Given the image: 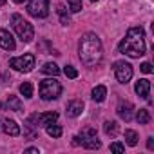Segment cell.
Segmentation results:
<instances>
[{"instance_id": "obj_22", "label": "cell", "mask_w": 154, "mask_h": 154, "mask_svg": "<svg viewBox=\"0 0 154 154\" xmlns=\"http://www.w3.org/2000/svg\"><path fill=\"white\" fill-rule=\"evenodd\" d=\"M20 93H22L24 98H33V84H31V82L20 84Z\"/></svg>"}, {"instance_id": "obj_6", "label": "cell", "mask_w": 154, "mask_h": 154, "mask_svg": "<svg viewBox=\"0 0 154 154\" xmlns=\"http://www.w3.org/2000/svg\"><path fill=\"white\" fill-rule=\"evenodd\" d=\"M27 13L35 18H45L49 15V0H29Z\"/></svg>"}, {"instance_id": "obj_1", "label": "cell", "mask_w": 154, "mask_h": 154, "mask_svg": "<svg viewBox=\"0 0 154 154\" xmlns=\"http://www.w3.org/2000/svg\"><path fill=\"white\" fill-rule=\"evenodd\" d=\"M102 56H103V47H102V40L98 38V35L85 33L80 40V60H82V63L93 67V65L100 63Z\"/></svg>"}, {"instance_id": "obj_9", "label": "cell", "mask_w": 154, "mask_h": 154, "mask_svg": "<svg viewBox=\"0 0 154 154\" xmlns=\"http://www.w3.org/2000/svg\"><path fill=\"white\" fill-rule=\"evenodd\" d=\"M118 116L122 118V120H125V122H131L132 118H134V105L131 103V102H120V105H118Z\"/></svg>"}, {"instance_id": "obj_20", "label": "cell", "mask_w": 154, "mask_h": 154, "mask_svg": "<svg viewBox=\"0 0 154 154\" xmlns=\"http://www.w3.org/2000/svg\"><path fill=\"white\" fill-rule=\"evenodd\" d=\"M136 122H138L140 125L149 123V122H150V112H149V109H140V111L136 112Z\"/></svg>"}, {"instance_id": "obj_15", "label": "cell", "mask_w": 154, "mask_h": 154, "mask_svg": "<svg viewBox=\"0 0 154 154\" xmlns=\"http://www.w3.org/2000/svg\"><path fill=\"white\" fill-rule=\"evenodd\" d=\"M56 13H58V17H60L62 26H69V24H71V15H69L67 8H65L63 4H58V6H56Z\"/></svg>"}, {"instance_id": "obj_21", "label": "cell", "mask_w": 154, "mask_h": 154, "mask_svg": "<svg viewBox=\"0 0 154 154\" xmlns=\"http://www.w3.org/2000/svg\"><path fill=\"white\" fill-rule=\"evenodd\" d=\"M125 141H127V145H131V147L138 145V134H136V131L127 129V131H125Z\"/></svg>"}, {"instance_id": "obj_29", "label": "cell", "mask_w": 154, "mask_h": 154, "mask_svg": "<svg viewBox=\"0 0 154 154\" xmlns=\"http://www.w3.org/2000/svg\"><path fill=\"white\" fill-rule=\"evenodd\" d=\"M147 149H149V150H152V149H154V138H152V136H150V138H147Z\"/></svg>"}, {"instance_id": "obj_8", "label": "cell", "mask_w": 154, "mask_h": 154, "mask_svg": "<svg viewBox=\"0 0 154 154\" xmlns=\"http://www.w3.org/2000/svg\"><path fill=\"white\" fill-rule=\"evenodd\" d=\"M72 145H76V147H85V149H100L102 147V143L98 141L96 136L89 138V136H82V134H78V136L72 138Z\"/></svg>"}, {"instance_id": "obj_24", "label": "cell", "mask_w": 154, "mask_h": 154, "mask_svg": "<svg viewBox=\"0 0 154 154\" xmlns=\"http://www.w3.org/2000/svg\"><path fill=\"white\" fill-rule=\"evenodd\" d=\"M67 4H69V11L71 13L82 11V0H67Z\"/></svg>"}, {"instance_id": "obj_33", "label": "cell", "mask_w": 154, "mask_h": 154, "mask_svg": "<svg viewBox=\"0 0 154 154\" xmlns=\"http://www.w3.org/2000/svg\"><path fill=\"white\" fill-rule=\"evenodd\" d=\"M91 2H98V0H91Z\"/></svg>"}, {"instance_id": "obj_17", "label": "cell", "mask_w": 154, "mask_h": 154, "mask_svg": "<svg viewBox=\"0 0 154 154\" xmlns=\"http://www.w3.org/2000/svg\"><path fill=\"white\" fill-rule=\"evenodd\" d=\"M44 74H49V76H58L60 74V67L54 63V62H47V63H44V67L40 69Z\"/></svg>"}, {"instance_id": "obj_12", "label": "cell", "mask_w": 154, "mask_h": 154, "mask_svg": "<svg viewBox=\"0 0 154 154\" xmlns=\"http://www.w3.org/2000/svg\"><path fill=\"white\" fill-rule=\"evenodd\" d=\"M84 111V102L82 100H72L67 103V116L71 118H76V116H80Z\"/></svg>"}, {"instance_id": "obj_26", "label": "cell", "mask_w": 154, "mask_h": 154, "mask_svg": "<svg viewBox=\"0 0 154 154\" xmlns=\"http://www.w3.org/2000/svg\"><path fill=\"white\" fill-rule=\"evenodd\" d=\"M111 150H112V152H118V154H122V152H125V147H123L120 141H114V143H111Z\"/></svg>"}, {"instance_id": "obj_30", "label": "cell", "mask_w": 154, "mask_h": 154, "mask_svg": "<svg viewBox=\"0 0 154 154\" xmlns=\"http://www.w3.org/2000/svg\"><path fill=\"white\" fill-rule=\"evenodd\" d=\"M26 152H27V154H38V149H35V147H29V149H26Z\"/></svg>"}, {"instance_id": "obj_34", "label": "cell", "mask_w": 154, "mask_h": 154, "mask_svg": "<svg viewBox=\"0 0 154 154\" xmlns=\"http://www.w3.org/2000/svg\"><path fill=\"white\" fill-rule=\"evenodd\" d=\"M0 107H2V103H0Z\"/></svg>"}, {"instance_id": "obj_27", "label": "cell", "mask_w": 154, "mask_h": 154, "mask_svg": "<svg viewBox=\"0 0 154 154\" xmlns=\"http://www.w3.org/2000/svg\"><path fill=\"white\" fill-rule=\"evenodd\" d=\"M140 71L145 72V74H150V72H152V65H150L149 62H143V63L140 65Z\"/></svg>"}, {"instance_id": "obj_16", "label": "cell", "mask_w": 154, "mask_h": 154, "mask_svg": "<svg viewBox=\"0 0 154 154\" xmlns=\"http://www.w3.org/2000/svg\"><path fill=\"white\" fill-rule=\"evenodd\" d=\"M8 109L9 111H17V112H20L22 109H24V105H22V102H20V98L18 96H15V94H9V98H8Z\"/></svg>"}, {"instance_id": "obj_3", "label": "cell", "mask_w": 154, "mask_h": 154, "mask_svg": "<svg viewBox=\"0 0 154 154\" xmlns=\"http://www.w3.org/2000/svg\"><path fill=\"white\" fill-rule=\"evenodd\" d=\"M11 24H13L15 33L18 35V38H20L24 44L33 42V38H35V29H33V26H31V24H29L22 15L15 13V15L11 17Z\"/></svg>"}, {"instance_id": "obj_14", "label": "cell", "mask_w": 154, "mask_h": 154, "mask_svg": "<svg viewBox=\"0 0 154 154\" xmlns=\"http://www.w3.org/2000/svg\"><path fill=\"white\" fill-rule=\"evenodd\" d=\"M58 120V112H44V114H36V122L42 125V127H47L51 123H54Z\"/></svg>"}, {"instance_id": "obj_32", "label": "cell", "mask_w": 154, "mask_h": 154, "mask_svg": "<svg viewBox=\"0 0 154 154\" xmlns=\"http://www.w3.org/2000/svg\"><path fill=\"white\" fill-rule=\"evenodd\" d=\"M6 4V0H0V6H4Z\"/></svg>"}, {"instance_id": "obj_28", "label": "cell", "mask_w": 154, "mask_h": 154, "mask_svg": "<svg viewBox=\"0 0 154 154\" xmlns=\"http://www.w3.org/2000/svg\"><path fill=\"white\" fill-rule=\"evenodd\" d=\"M82 136H89V138H93V136H96V131L91 129V127H87V129L82 131Z\"/></svg>"}, {"instance_id": "obj_25", "label": "cell", "mask_w": 154, "mask_h": 154, "mask_svg": "<svg viewBox=\"0 0 154 154\" xmlns=\"http://www.w3.org/2000/svg\"><path fill=\"white\" fill-rule=\"evenodd\" d=\"M63 74L67 76V78H76V76H78V71H76L72 65H65L63 67Z\"/></svg>"}, {"instance_id": "obj_5", "label": "cell", "mask_w": 154, "mask_h": 154, "mask_svg": "<svg viewBox=\"0 0 154 154\" xmlns=\"http://www.w3.org/2000/svg\"><path fill=\"white\" fill-rule=\"evenodd\" d=\"M9 67H13V69L18 71V72H29V71H33V67H35V54L27 53V54H24V56L11 58V60H9Z\"/></svg>"}, {"instance_id": "obj_18", "label": "cell", "mask_w": 154, "mask_h": 154, "mask_svg": "<svg viewBox=\"0 0 154 154\" xmlns=\"http://www.w3.org/2000/svg\"><path fill=\"white\" fill-rule=\"evenodd\" d=\"M91 96H93L94 102H103L105 96H107V89H105V85H96V87L93 89Z\"/></svg>"}, {"instance_id": "obj_10", "label": "cell", "mask_w": 154, "mask_h": 154, "mask_svg": "<svg viewBox=\"0 0 154 154\" xmlns=\"http://www.w3.org/2000/svg\"><path fill=\"white\" fill-rule=\"evenodd\" d=\"M0 47L6 49V51H15V47H17L13 35L6 29H0Z\"/></svg>"}, {"instance_id": "obj_13", "label": "cell", "mask_w": 154, "mask_h": 154, "mask_svg": "<svg viewBox=\"0 0 154 154\" xmlns=\"http://www.w3.org/2000/svg\"><path fill=\"white\" fill-rule=\"evenodd\" d=\"M2 131H4L6 134H9V136H18V134H20V127L17 125L15 120H9V118H4V122H2Z\"/></svg>"}, {"instance_id": "obj_7", "label": "cell", "mask_w": 154, "mask_h": 154, "mask_svg": "<svg viewBox=\"0 0 154 154\" xmlns=\"http://www.w3.org/2000/svg\"><path fill=\"white\" fill-rule=\"evenodd\" d=\"M114 74L120 84H127L132 78V65L127 62H116L114 63Z\"/></svg>"}, {"instance_id": "obj_4", "label": "cell", "mask_w": 154, "mask_h": 154, "mask_svg": "<svg viewBox=\"0 0 154 154\" xmlns=\"http://www.w3.org/2000/svg\"><path fill=\"white\" fill-rule=\"evenodd\" d=\"M40 96H42V100H45V102H49V100H56L60 94H62V84L56 80V78H45V80H42V84H40Z\"/></svg>"}, {"instance_id": "obj_11", "label": "cell", "mask_w": 154, "mask_h": 154, "mask_svg": "<svg viewBox=\"0 0 154 154\" xmlns=\"http://www.w3.org/2000/svg\"><path fill=\"white\" fill-rule=\"evenodd\" d=\"M134 91H136V94H138V96H141V98H147V100H149V93H150V82H149L147 78H141V80H138V82H136V85H134Z\"/></svg>"}, {"instance_id": "obj_23", "label": "cell", "mask_w": 154, "mask_h": 154, "mask_svg": "<svg viewBox=\"0 0 154 154\" xmlns=\"http://www.w3.org/2000/svg\"><path fill=\"white\" fill-rule=\"evenodd\" d=\"M45 129H47V134H49L51 138H60V136H62V127H60V125L51 123V125H47Z\"/></svg>"}, {"instance_id": "obj_2", "label": "cell", "mask_w": 154, "mask_h": 154, "mask_svg": "<svg viewBox=\"0 0 154 154\" xmlns=\"http://www.w3.org/2000/svg\"><path fill=\"white\" fill-rule=\"evenodd\" d=\"M120 53L131 56V58H140L145 54V33L141 27H131L125 35V38L118 45Z\"/></svg>"}, {"instance_id": "obj_31", "label": "cell", "mask_w": 154, "mask_h": 154, "mask_svg": "<svg viewBox=\"0 0 154 154\" xmlns=\"http://www.w3.org/2000/svg\"><path fill=\"white\" fill-rule=\"evenodd\" d=\"M15 2H17V4H24V2H26V0H15Z\"/></svg>"}, {"instance_id": "obj_19", "label": "cell", "mask_w": 154, "mask_h": 154, "mask_svg": "<svg viewBox=\"0 0 154 154\" xmlns=\"http://www.w3.org/2000/svg\"><path fill=\"white\" fill-rule=\"evenodd\" d=\"M118 131H120V127H118L116 122H105V123H103V132H105L107 136L114 138V136L118 134Z\"/></svg>"}]
</instances>
